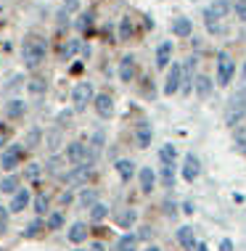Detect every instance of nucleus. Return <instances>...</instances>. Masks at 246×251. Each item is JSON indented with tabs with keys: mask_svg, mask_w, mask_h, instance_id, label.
<instances>
[{
	"mask_svg": "<svg viewBox=\"0 0 246 251\" xmlns=\"http://www.w3.org/2000/svg\"><path fill=\"white\" fill-rule=\"evenodd\" d=\"M230 11H233V3H230V0H215L212 5L204 8V24H207V29L212 35L225 32V19H228Z\"/></svg>",
	"mask_w": 246,
	"mask_h": 251,
	"instance_id": "obj_1",
	"label": "nucleus"
},
{
	"mask_svg": "<svg viewBox=\"0 0 246 251\" xmlns=\"http://www.w3.org/2000/svg\"><path fill=\"white\" fill-rule=\"evenodd\" d=\"M48 56V43H45V37H40V35H29L22 43V61L27 66H37V64H43Z\"/></svg>",
	"mask_w": 246,
	"mask_h": 251,
	"instance_id": "obj_2",
	"label": "nucleus"
},
{
	"mask_svg": "<svg viewBox=\"0 0 246 251\" xmlns=\"http://www.w3.org/2000/svg\"><path fill=\"white\" fill-rule=\"evenodd\" d=\"M244 119H246V90L241 87V90L233 93L230 100L225 103V125L236 127V125H241Z\"/></svg>",
	"mask_w": 246,
	"mask_h": 251,
	"instance_id": "obj_3",
	"label": "nucleus"
},
{
	"mask_svg": "<svg viewBox=\"0 0 246 251\" xmlns=\"http://www.w3.org/2000/svg\"><path fill=\"white\" fill-rule=\"evenodd\" d=\"M66 159H69V164H74V167H90L93 169L98 156H93L90 146H85L82 140H72V143L66 146Z\"/></svg>",
	"mask_w": 246,
	"mask_h": 251,
	"instance_id": "obj_4",
	"label": "nucleus"
},
{
	"mask_svg": "<svg viewBox=\"0 0 246 251\" xmlns=\"http://www.w3.org/2000/svg\"><path fill=\"white\" fill-rule=\"evenodd\" d=\"M233 74H236V61L228 56V53H220L217 56V85H230L233 82Z\"/></svg>",
	"mask_w": 246,
	"mask_h": 251,
	"instance_id": "obj_5",
	"label": "nucleus"
},
{
	"mask_svg": "<svg viewBox=\"0 0 246 251\" xmlns=\"http://www.w3.org/2000/svg\"><path fill=\"white\" fill-rule=\"evenodd\" d=\"M93 98H95V93H93V85L90 82H80V85H74V90H72V103L77 111H82L87 103H93Z\"/></svg>",
	"mask_w": 246,
	"mask_h": 251,
	"instance_id": "obj_6",
	"label": "nucleus"
},
{
	"mask_svg": "<svg viewBox=\"0 0 246 251\" xmlns=\"http://www.w3.org/2000/svg\"><path fill=\"white\" fill-rule=\"evenodd\" d=\"M180 85H183V66L175 64V66H169V74H167V79H164V96L180 93Z\"/></svg>",
	"mask_w": 246,
	"mask_h": 251,
	"instance_id": "obj_7",
	"label": "nucleus"
},
{
	"mask_svg": "<svg viewBox=\"0 0 246 251\" xmlns=\"http://www.w3.org/2000/svg\"><path fill=\"white\" fill-rule=\"evenodd\" d=\"M93 106H95V114H98L101 119H111L114 117V100L109 93H98V96L93 98Z\"/></svg>",
	"mask_w": 246,
	"mask_h": 251,
	"instance_id": "obj_8",
	"label": "nucleus"
},
{
	"mask_svg": "<svg viewBox=\"0 0 246 251\" xmlns=\"http://www.w3.org/2000/svg\"><path fill=\"white\" fill-rule=\"evenodd\" d=\"M196 58H188L186 64H183V85H180V93L183 96H188L191 87H196Z\"/></svg>",
	"mask_w": 246,
	"mask_h": 251,
	"instance_id": "obj_9",
	"label": "nucleus"
},
{
	"mask_svg": "<svg viewBox=\"0 0 246 251\" xmlns=\"http://www.w3.org/2000/svg\"><path fill=\"white\" fill-rule=\"evenodd\" d=\"M90 175H93L90 167H74L69 175H64V180H66V185H69V188H82L87 180H90Z\"/></svg>",
	"mask_w": 246,
	"mask_h": 251,
	"instance_id": "obj_10",
	"label": "nucleus"
},
{
	"mask_svg": "<svg viewBox=\"0 0 246 251\" xmlns=\"http://www.w3.org/2000/svg\"><path fill=\"white\" fill-rule=\"evenodd\" d=\"M199 175H201V161H199V156H196V153H188L186 159H183V180L193 182Z\"/></svg>",
	"mask_w": 246,
	"mask_h": 251,
	"instance_id": "obj_11",
	"label": "nucleus"
},
{
	"mask_svg": "<svg viewBox=\"0 0 246 251\" xmlns=\"http://www.w3.org/2000/svg\"><path fill=\"white\" fill-rule=\"evenodd\" d=\"M22 153H24V146H11V148H5L3 156H0V167L5 169V172H11L13 167L22 161Z\"/></svg>",
	"mask_w": 246,
	"mask_h": 251,
	"instance_id": "obj_12",
	"label": "nucleus"
},
{
	"mask_svg": "<svg viewBox=\"0 0 246 251\" xmlns=\"http://www.w3.org/2000/svg\"><path fill=\"white\" fill-rule=\"evenodd\" d=\"M135 74H138V66H135V58L133 56H125L119 61V79L122 82H133Z\"/></svg>",
	"mask_w": 246,
	"mask_h": 251,
	"instance_id": "obj_13",
	"label": "nucleus"
},
{
	"mask_svg": "<svg viewBox=\"0 0 246 251\" xmlns=\"http://www.w3.org/2000/svg\"><path fill=\"white\" fill-rule=\"evenodd\" d=\"M138 182H140V191L143 193H151L154 185H156V172H154L151 167H143L140 172H138Z\"/></svg>",
	"mask_w": 246,
	"mask_h": 251,
	"instance_id": "obj_14",
	"label": "nucleus"
},
{
	"mask_svg": "<svg viewBox=\"0 0 246 251\" xmlns=\"http://www.w3.org/2000/svg\"><path fill=\"white\" fill-rule=\"evenodd\" d=\"M177 243L183 246V251H193V249H196L193 227H191V225H183L180 230H177Z\"/></svg>",
	"mask_w": 246,
	"mask_h": 251,
	"instance_id": "obj_15",
	"label": "nucleus"
},
{
	"mask_svg": "<svg viewBox=\"0 0 246 251\" xmlns=\"http://www.w3.org/2000/svg\"><path fill=\"white\" fill-rule=\"evenodd\" d=\"M27 203H29V191L19 188V191L11 196V206H8V212H24Z\"/></svg>",
	"mask_w": 246,
	"mask_h": 251,
	"instance_id": "obj_16",
	"label": "nucleus"
},
{
	"mask_svg": "<svg viewBox=\"0 0 246 251\" xmlns=\"http://www.w3.org/2000/svg\"><path fill=\"white\" fill-rule=\"evenodd\" d=\"M114 220H117V225H119L122 230H127V227L135 225V220H138V212H135V209H119V212L114 214Z\"/></svg>",
	"mask_w": 246,
	"mask_h": 251,
	"instance_id": "obj_17",
	"label": "nucleus"
},
{
	"mask_svg": "<svg viewBox=\"0 0 246 251\" xmlns=\"http://www.w3.org/2000/svg\"><path fill=\"white\" fill-rule=\"evenodd\" d=\"M95 203H98V191H95V188H85V191L77 196V206L80 209H93Z\"/></svg>",
	"mask_w": 246,
	"mask_h": 251,
	"instance_id": "obj_18",
	"label": "nucleus"
},
{
	"mask_svg": "<svg viewBox=\"0 0 246 251\" xmlns=\"http://www.w3.org/2000/svg\"><path fill=\"white\" fill-rule=\"evenodd\" d=\"M159 161H162V167H175V161H177V148L172 143H164L159 148Z\"/></svg>",
	"mask_w": 246,
	"mask_h": 251,
	"instance_id": "obj_19",
	"label": "nucleus"
},
{
	"mask_svg": "<svg viewBox=\"0 0 246 251\" xmlns=\"http://www.w3.org/2000/svg\"><path fill=\"white\" fill-rule=\"evenodd\" d=\"M169 61H172V43H162L156 48V66L164 69V66H169Z\"/></svg>",
	"mask_w": 246,
	"mask_h": 251,
	"instance_id": "obj_20",
	"label": "nucleus"
},
{
	"mask_svg": "<svg viewBox=\"0 0 246 251\" xmlns=\"http://www.w3.org/2000/svg\"><path fill=\"white\" fill-rule=\"evenodd\" d=\"M117 175H119L122 182H130V180L135 177V164L130 159H119L117 161Z\"/></svg>",
	"mask_w": 246,
	"mask_h": 251,
	"instance_id": "obj_21",
	"label": "nucleus"
},
{
	"mask_svg": "<svg viewBox=\"0 0 246 251\" xmlns=\"http://www.w3.org/2000/svg\"><path fill=\"white\" fill-rule=\"evenodd\" d=\"M172 32L177 37H191V32H193V24H191V19L186 16H177L172 22Z\"/></svg>",
	"mask_w": 246,
	"mask_h": 251,
	"instance_id": "obj_22",
	"label": "nucleus"
},
{
	"mask_svg": "<svg viewBox=\"0 0 246 251\" xmlns=\"http://www.w3.org/2000/svg\"><path fill=\"white\" fill-rule=\"evenodd\" d=\"M87 238V225L85 222H74V225L69 227V241L72 243H82Z\"/></svg>",
	"mask_w": 246,
	"mask_h": 251,
	"instance_id": "obj_23",
	"label": "nucleus"
},
{
	"mask_svg": "<svg viewBox=\"0 0 246 251\" xmlns=\"http://www.w3.org/2000/svg\"><path fill=\"white\" fill-rule=\"evenodd\" d=\"M117 251H138V235L127 233L117 241Z\"/></svg>",
	"mask_w": 246,
	"mask_h": 251,
	"instance_id": "obj_24",
	"label": "nucleus"
},
{
	"mask_svg": "<svg viewBox=\"0 0 246 251\" xmlns=\"http://www.w3.org/2000/svg\"><path fill=\"white\" fill-rule=\"evenodd\" d=\"M196 93H199L201 98L212 96V79L207 77V74H199V77H196Z\"/></svg>",
	"mask_w": 246,
	"mask_h": 251,
	"instance_id": "obj_25",
	"label": "nucleus"
},
{
	"mask_svg": "<svg viewBox=\"0 0 246 251\" xmlns=\"http://www.w3.org/2000/svg\"><path fill=\"white\" fill-rule=\"evenodd\" d=\"M0 191L8 193V196L16 193V191H19V177H16V175H5L3 182H0Z\"/></svg>",
	"mask_w": 246,
	"mask_h": 251,
	"instance_id": "obj_26",
	"label": "nucleus"
},
{
	"mask_svg": "<svg viewBox=\"0 0 246 251\" xmlns=\"http://www.w3.org/2000/svg\"><path fill=\"white\" fill-rule=\"evenodd\" d=\"M138 146L140 148L151 146V127H148V122H140V127H138Z\"/></svg>",
	"mask_w": 246,
	"mask_h": 251,
	"instance_id": "obj_27",
	"label": "nucleus"
},
{
	"mask_svg": "<svg viewBox=\"0 0 246 251\" xmlns=\"http://www.w3.org/2000/svg\"><path fill=\"white\" fill-rule=\"evenodd\" d=\"M40 143H43V132H40L37 130V127H35V130H29V132H27V138H24V148H37Z\"/></svg>",
	"mask_w": 246,
	"mask_h": 251,
	"instance_id": "obj_28",
	"label": "nucleus"
},
{
	"mask_svg": "<svg viewBox=\"0 0 246 251\" xmlns=\"http://www.w3.org/2000/svg\"><path fill=\"white\" fill-rule=\"evenodd\" d=\"M5 114H8L11 119H19L24 114V100H8V106H5Z\"/></svg>",
	"mask_w": 246,
	"mask_h": 251,
	"instance_id": "obj_29",
	"label": "nucleus"
},
{
	"mask_svg": "<svg viewBox=\"0 0 246 251\" xmlns=\"http://www.w3.org/2000/svg\"><path fill=\"white\" fill-rule=\"evenodd\" d=\"M104 140H106V135L104 132H93V138H90V153L93 156H101V148H104Z\"/></svg>",
	"mask_w": 246,
	"mask_h": 251,
	"instance_id": "obj_30",
	"label": "nucleus"
},
{
	"mask_svg": "<svg viewBox=\"0 0 246 251\" xmlns=\"http://www.w3.org/2000/svg\"><path fill=\"white\" fill-rule=\"evenodd\" d=\"M159 180H162L164 188H172V185H175V167H162Z\"/></svg>",
	"mask_w": 246,
	"mask_h": 251,
	"instance_id": "obj_31",
	"label": "nucleus"
},
{
	"mask_svg": "<svg viewBox=\"0 0 246 251\" xmlns=\"http://www.w3.org/2000/svg\"><path fill=\"white\" fill-rule=\"evenodd\" d=\"M61 167H64V159H61V156H51V159L45 161V169L51 175H61Z\"/></svg>",
	"mask_w": 246,
	"mask_h": 251,
	"instance_id": "obj_32",
	"label": "nucleus"
},
{
	"mask_svg": "<svg viewBox=\"0 0 246 251\" xmlns=\"http://www.w3.org/2000/svg\"><path fill=\"white\" fill-rule=\"evenodd\" d=\"M45 146H48V148H58V146H61V132L56 130V127L45 132Z\"/></svg>",
	"mask_w": 246,
	"mask_h": 251,
	"instance_id": "obj_33",
	"label": "nucleus"
},
{
	"mask_svg": "<svg viewBox=\"0 0 246 251\" xmlns=\"http://www.w3.org/2000/svg\"><path fill=\"white\" fill-rule=\"evenodd\" d=\"M80 45H82V43H80V40H77V37H74V40H69V43H66V45H64V58H66V61H69V58H74V56H77V50H80Z\"/></svg>",
	"mask_w": 246,
	"mask_h": 251,
	"instance_id": "obj_34",
	"label": "nucleus"
},
{
	"mask_svg": "<svg viewBox=\"0 0 246 251\" xmlns=\"http://www.w3.org/2000/svg\"><path fill=\"white\" fill-rule=\"evenodd\" d=\"M58 227H64V214L53 212L51 217H48V230H58Z\"/></svg>",
	"mask_w": 246,
	"mask_h": 251,
	"instance_id": "obj_35",
	"label": "nucleus"
},
{
	"mask_svg": "<svg viewBox=\"0 0 246 251\" xmlns=\"http://www.w3.org/2000/svg\"><path fill=\"white\" fill-rule=\"evenodd\" d=\"M130 35H133V22H130V19H122L119 22V40H130Z\"/></svg>",
	"mask_w": 246,
	"mask_h": 251,
	"instance_id": "obj_36",
	"label": "nucleus"
},
{
	"mask_svg": "<svg viewBox=\"0 0 246 251\" xmlns=\"http://www.w3.org/2000/svg\"><path fill=\"white\" fill-rule=\"evenodd\" d=\"M106 206H104V203H95V206L90 209V217H93V222H101V220H106Z\"/></svg>",
	"mask_w": 246,
	"mask_h": 251,
	"instance_id": "obj_37",
	"label": "nucleus"
},
{
	"mask_svg": "<svg viewBox=\"0 0 246 251\" xmlns=\"http://www.w3.org/2000/svg\"><path fill=\"white\" fill-rule=\"evenodd\" d=\"M29 93H32V96H43V93H45V79H32V82H29Z\"/></svg>",
	"mask_w": 246,
	"mask_h": 251,
	"instance_id": "obj_38",
	"label": "nucleus"
},
{
	"mask_svg": "<svg viewBox=\"0 0 246 251\" xmlns=\"http://www.w3.org/2000/svg\"><path fill=\"white\" fill-rule=\"evenodd\" d=\"M40 230H43V222H40V220L29 222V225H27V230H24V238H32V235L40 233Z\"/></svg>",
	"mask_w": 246,
	"mask_h": 251,
	"instance_id": "obj_39",
	"label": "nucleus"
},
{
	"mask_svg": "<svg viewBox=\"0 0 246 251\" xmlns=\"http://www.w3.org/2000/svg\"><path fill=\"white\" fill-rule=\"evenodd\" d=\"M48 203H51V201H48V196H43V193H40L37 199H35V212H37V214L48 212Z\"/></svg>",
	"mask_w": 246,
	"mask_h": 251,
	"instance_id": "obj_40",
	"label": "nucleus"
},
{
	"mask_svg": "<svg viewBox=\"0 0 246 251\" xmlns=\"http://www.w3.org/2000/svg\"><path fill=\"white\" fill-rule=\"evenodd\" d=\"M233 11H236V16L241 19V22H246V0H236V3H233Z\"/></svg>",
	"mask_w": 246,
	"mask_h": 251,
	"instance_id": "obj_41",
	"label": "nucleus"
},
{
	"mask_svg": "<svg viewBox=\"0 0 246 251\" xmlns=\"http://www.w3.org/2000/svg\"><path fill=\"white\" fill-rule=\"evenodd\" d=\"M40 172H43V167H40V164H29V167H27V180H37L40 177Z\"/></svg>",
	"mask_w": 246,
	"mask_h": 251,
	"instance_id": "obj_42",
	"label": "nucleus"
},
{
	"mask_svg": "<svg viewBox=\"0 0 246 251\" xmlns=\"http://www.w3.org/2000/svg\"><path fill=\"white\" fill-rule=\"evenodd\" d=\"M175 212H177V209H175V201L167 199V201H164V214H167V217H175Z\"/></svg>",
	"mask_w": 246,
	"mask_h": 251,
	"instance_id": "obj_43",
	"label": "nucleus"
},
{
	"mask_svg": "<svg viewBox=\"0 0 246 251\" xmlns=\"http://www.w3.org/2000/svg\"><path fill=\"white\" fill-rule=\"evenodd\" d=\"M236 151L246 153V138H244V135H236Z\"/></svg>",
	"mask_w": 246,
	"mask_h": 251,
	"instance_id": "obj_44",
	"label": "nucleus"
},
{
	"mask_svg": "<svg viewBox=\"0 0 246 251\" xmlns=\"http://www.w3.org/2000/svg\"><path fill=\"white\" fill-rule=\"evenodd\" d=\"M90 13H82V16H80V22H77V26H80V29H87V26H90Z\"/></svg>",
	"mask_w": 246,
	"mask_h": 251,
	"instance_id": "obj_45",
	"label": "nucleus"
},
{
	"mask_svg": "<svg viewBox=\"0 0 246 251\" xmlns=\"http://www.w3.org/2000/svg\"><path fill=\"white\" fill-rule=\"evenodd\" d=\"M77 5H80V0H64V13L77 11Z\"/></svg>",
	"mask_w": 246,
	"mask_h": 251,
	"instance_id": "obj_46",
	"label": "nucleus"
},
{
	"mask_svg": "<svg viewBox=\"0 0 246 251\" xmlns=\"http://www.w3.org/2000/svg\"><path fill=\"white\" fill-rule=\"evenodd\" d=\"M220 251H233V241H230V238H222V241H220Z\"/></svg>",
	"mask_w": 246,
	"mask_h": 251,
	"instance_id": "obj_47",
	"label": "nucleus"
},
{
	"mask_svg": "<svg viewBox=\"0 0 246 251\" xmlns=\"http://www.w3.org/2000/svg\"><path fill=\"white\" fill-rule=\"evenodd\" d=\"M69 119H72V111H64L58 117V122H61V127H69Z\"/></svg>",
	"mask_w": 246,
	"mask_h": 251,
	"instance_id": "obj_48",
	"label": "nucleus"
},
{
	"mask_svg": "<svg viewBox=\"0 0 246 251\" xmlns=\"http://www.w3.org/2000/svg\"><path fill=\"white\" fill-rule=\"evenodd\" d=\"M5 143H8V130H5L3 125H0V148H3Z\"/></svg>",
	"mask_w": 246,
	"mask_h": 251,
	"instance_id": "obj_49",
	"label": "nucleus"
},
{
	"mask_svg": "<svg viewBox=\"0 0 246 251\" xmlns=\"http://www.w3.org/2000/svg\"><path fill=\"white\" fill-rule=\"evenodd\" d=\"M151 235H154V230L148 227V225H143V227H140V238H146V241H148Z\"/></svg>",
	"mask_w": 246,
	"mask_h": 251,
	"instance_id": "obj_50",
	"label": "nucleus"
},
{
	"mask_svg": "<svg viewBox=\"0 0 246 251\" xmlns=\"http://www.w3.org/2000/svg\"><path fill=\"white\" fill-rule=\"evenodd\" d=\"M3 230H5V209L0 206V233H3Z\"/></svg>",
	"mask_w": 246,
	"mask_h": 251,
	"instance_id": "obj_51",
	"label": "nucleus"
},
{
	"mask_svg": "<svg viewBox=\"0 0 246 251\" xmlns=\"http://www.w3.org/2000/svg\"><path fill=\"white\" fill-rule=\"evenodd\" d=\"M183 212L193 214V212H196V209H193V203H191V201H186V203H183Z\"/></svg>",
	"mask_w": 246,
	"mask_h": 251,
	"instance_id": "obj_52",
	"label": "nucleus"
},
{
	"mask_svg": "<svg viewBox=\"0 0 246 251\" xmlns=\"http://www.w3.org/2000/svg\"><path fill=\"white\" fill-rule=\"evenodd\" d=\"M90 251H106V246H104V243H93Z\"/></svg>",
	"mask_w": 246,
	"mask_h": 251,
	"instance_id": "obj_53",
	"label": "nucleus"
},
{
	"mask_svg": "<svg viewBox=\"0 0 246 251\" xmlns=\"http://www.w3.org/2000/svg\"><path fill=\"white\" fill-rule=\"evenodd\" d=\"M241 82H244V90H246V64H244V69H241Z\"/></svg>",
	"mask_w": 246,
	"mask_h": 251,
	"instance_id": "obj_54",
	"label": "nucleus"
},
{
	"mask_svg": "<svg viewBox=\"0 0 246 251\" xmlns=\"http://www.w3.org/2000/svg\"><path fill=\"white\" fill-rule=\"evenodd\" d=\"M196 251H209V249H207V243H201V246H196Z\"/></svg>",
	"mask_w": 246,
	"mask_h": 251,
	"instance_id": "obj_55",
	"label": "nucleus"
},
{
	"mask_svg": "<svg viewBox=\"0 0 246 251\" xmlns=\"http://www.w3.org/2000/svg\"><path fill=\"white\" fill-rule=\"evenodd\" d=\"M146 251H159V246H148Z\"/></svg>",
	"mask_w": 246,
	"mask_h": 251,
	"instance_id": "obj_56",
	"label": "nucleus"
},
{
	"mask_svg": "<svg viewBox=\"0 0 246 251\" xmlns=\"http://www.w3.org/2000/svg\"><path fill=\"white\" fill-rule=\"evenodd\" d=\"M74 251H82V249H74Z\"/></svg>",
	"mask_w": 246,
	"mask_h": 251,
	"instance_id": "obj_57",
	"label": "nucleus"
}]
</instances>
